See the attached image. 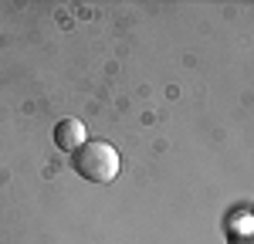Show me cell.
I'll return each mask as SVG.
<instances>
[{
  "mask_svg": "<svg viewBox=\"0 0 254 244\" xmlns=\"http://www.w3.org/2000/svg\"><path fill=\"white\" fill-rule=\"evenodd\" d=\"M71 170L88 183H112L122 170V160H119V149L112 142L88 139L81 149L71 153Z\"/></svg>",
  "mask_w": 254,
  "mask_h": 244,
  "instance_id": "1",
  "label": "cell"
},
{
  "mask_svg": "<svg viewBox=\"0 0 254 244\" xmlns=\"http://www.w3.org/2000/svg\"><path fill=\"white\" fill-rule=\"evenodd\" d=\"M88 142V132H85V122L78 119H61L58 125H55V146H58L61 153H75V149H81Z\"/></svg>",
  "mask_w": 254,
  "mask_h": 244,
  "instance_id": "2",
  "label": "cell"
},
{
  "mask_svg": "<svg viewBox=\"0 0 254 244\" xmlns=\"http://www.w3.org/2000/svg\"><path fill=\"white\" fill-rule=\"evenodd\" d=\"M227 244H254V214L227 217Z\"/></svg>",
  "mask_w": 254,
  "mask_h": 244,
  "instance_id": "3",
  "label": "cell"
}]
</instances>
